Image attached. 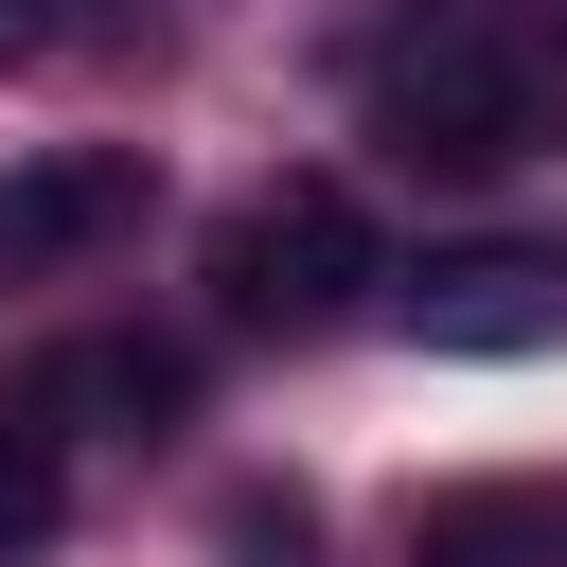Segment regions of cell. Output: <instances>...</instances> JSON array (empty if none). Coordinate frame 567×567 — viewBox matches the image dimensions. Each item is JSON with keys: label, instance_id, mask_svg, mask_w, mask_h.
Here are the masks:
<instances>
[{"label": "cell", "instance_id": "8", "mask_svg": "<svg viewBox=\"0 0 567 567\" xmlns=\"http://www.w3.org/2000/svg\"><path fill=\"white\" fill-rule=\"evenodd\" d=\"M408 567H496V514H443V532H408Z\"/></svg>", "mask_w": 567, "mask_h": 567}, {"label": "cell", "instance_id": "6", "mask_svg": "<svg viewBox=\"0 0 567 567\" xmlns=\"http://www.w3.org/2000/svg\"><path fill=\"white\" fill-rule=\"evenodd\" d=\"M213 549H230V567H319V514H301L284 478H248V496L213 514Z\"/></svg>", "mask_w": 567, "mask_h": 567}, {"label": "cell", "instance_id": "5", "mask_svg": "<svg viewBox=\"0 0 567 567\" xmlns=\"http://www.w3.org/2000/svg\"><path fill=\"white\" fill-rule=\"evenodd\" d=\"M35 408H89V425H142V443H159V425L195 408V354H177V337H89V354L35 372Z\"/></svg>", "mask_w": 567, "mask_h": 567}, {"label": "cell", "instance_id": "1", "mask_svg": "<svg viewBox=\"0 0 567 567\" xmlns=\"http://www.w3.org/2000/svg\"><path fill=\"white\" fill-rule=\"evenodd\" d=\"M549 106H567V71H549L532 35H496L478 0H443V18H425V35H390V71H372V124H390L408 159H443V177L532 159V142H549Z\"/></svg>", "mask_w": 567, "mask_h": 567}, {"label": "cell", "instance_id": "2", "mask_svg": "<svg viewBox=\"0 0 567 567\" xmlns=\"http://www.w3.org/2000/svg\"><path fill=\"white\" fill-rule=\"evenodd\" d=\"M372 284H390V248H372L354 177H266V195L213 230V301H230V319H266V337H337Z\"/></svg>", "mask_w": 567, "mask_h": 567}, {"label": "cell", "instance_id": "3", "mask_svg": "<svg viewBox=\"0 0 567 567\" xmlns=\"http://www.w3.org/2000/svg\"><path fill=\"white\" fill-rule=\"evenodd\" d=\"M390 319L425 354H549L567 337V248H443L390 284Z\"/></svg>", "mask_w": 567, "mask_h": 567}, {"label": "cell", "instance_id": "4", "mask_svg": "<svg viewBox=\"0 0 567 567\" xmlns=\"http://www.w3.org/2000/svg\"><path fill=\"white\" fill-rule=\"evenodd\" d=\"M106 230H142V159H124V142H53V159H18V177H0V284L89 266Z\"/></svg>", "mask_w": 567, "mask_h": 567}, {"label": "cell", "instance_id": "7", "mask_svg": "<svg viewBox=\"0 0 567 567\" xmlns=\"http://www.w3.org/2000/svg\"><path fill=\"white\" fill-rule=\"evenodd\" d=\"M53 514H71L53 443H35V425H0V549H53Z\"/></svg>", "mask_w": 567, "mask_h": 567}, {"label": "cell", "instance_id": "9", "mask_svg": "<svg viewBox=\"0 0 567 567\" xmlns=\"http://www.w3.org/2000/svg\"><path fill=\"white\" fill-rule=\"evenodd\" d=\"M53 35H71V18H53V0H0V71H35V53H53Z\"/></svg>", "mask_w": 567, "mask_h": 567}]
</instances>
